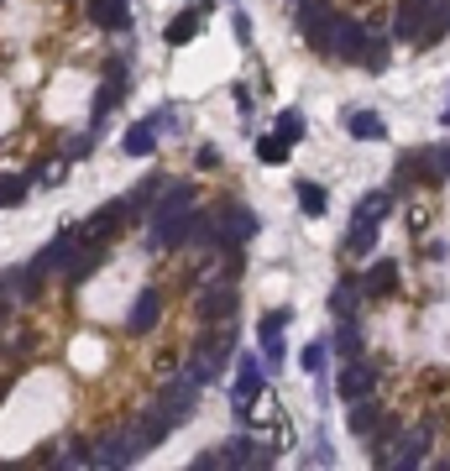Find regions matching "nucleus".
Masks as SVG:
<instances>
[{"mask_svg":"<svg viewBox=\"0 0 450 471\" xmlns=\"http://www.w3.org/2000/svg\"><path fill=\"white\" fill-rule=\"evenodd\" d=\"M366 32H372V26H362L356 16H335V26H330V43H325L320 58H330V64H345V68H362V58H366Z\"/></svg>","mask_w":450,"mask_h":471,"instance_id":"nucleus-6","label":"nucleus"},{"mask_svg":"<svg viewBox=\"0 0 450 471\" xmlns=\"http://www.w3.org/2000/svg\"><path fill=\"white\" fill-rule=\"evenodd\" d=\"M335 351H341L345 362H351V356H362V330H356V320H341V336H335Z\"/></svg>","mask_w":450,"mask_h":471,"instance_id":"nucleus-30","label":"nucleus"},{"mask_svg":"<svg viewBox=\"0 0 450 471\" xmlns=\"http://www.w3.org/2000/svg\"><path fill=\"white\" fill-rule=\"evenodd\" d=\"M294 194H299V205H304V215H309V220H320V215L330 210V194H325L320 184H299Z\"/></svg>","mask_w":450,"mask_h":471,"instance_id":"nucleus-28","label":"nucleus"},{"mask_svg":"<svg viewBox=\"0 0 450 471\" xmlns=\"http://www.w3.org/2000/svg\"><path fill=\"white\" fill-rule=\"evenodd\" d=\"M387 64H393V43H387V32H366L362 68H366V74H387Z\"/></svg>","mask_w":450,"mask_h":471,"instance_id":"nucleus-26","label":"nucleus"},{"mask_svg":"<svg viewBox=\"0 0 450 471\" xmlns=\"http://www.w3.org/2000/svg\"><path fill=\"white\" fill-rule=\"evenodd\" d=\"M85 241H89L85 225H68V231H58V236H53V241L43 246V252L32 257V267L22 273V288H26V294H37V283H43V278H64L68 262L79 257V246H85Z\"/></svg>","mask_w":450,"mask_h":471,"instance_id":"nucleus-2","label":"nucleus"},{"mask_svg":"<svg viewBox=\"0 0 450 471\" xmlns=\"http://www.w3.org/2000/svg\"><path fill=\"white\" fill-rule=\"evenodd\" d=\"M294 5H299V0H294Z\"/></svg>","mask_w":450,"mask_h":471,"instance_id":"nucleus-42","label":"nucleus"},{"mask_svg":"<svg viewBox=\"0 0 450 471\" xmlns=\"http://www.w3.org/2000/svg\"><path fill=\"white\" fill-rule=\"evenodd\" d=\"M194 210H199V189H194V184H163L157 199L147 205V246H152V252H173V246H184Z\"/></svg>","mask_w":450,"mask_h":471,"instance_id":"nucleus-1","label":"nucleus"},{"mask_svg":"<svg viewBox=\"0 0 450 471\" xmlns=\"http://www.w3.org/2000/svg\"><path fill=\"white\" fill-rule=\"evenodd\" d=\"M273 131H278L283 142H288V147H294V142H299L304 131H309V121H304L299 110H283V115H278V126H273Z\"/></svg>","mask_w":450,"mask_h":471,"instance_id":"nucleus-31","label":"nucleus"},{"mask_svg":"<svg viewBox=\"0 0 450 471\" xmlns=\"http://www.w3.org/2000/svg\"><path fill=\"white\" fill-rule=\"evenodd\" d=\"M236 356V330L220 320L215 330H205L199 341H194V356H189V372L199 377V383L210 387V383H220V372H225V362Z\"/></svg>","mask_w":450,"mask_h":471,"instance_id":"nucleus-4","label":"nucleus"},{"mask_svg":"<svg viewBox=\"0 0 450 471\" xmlns=\"http://www.w3.org/2000/svg\"><path fill=\"white\" fill-rule=\"evenodd\" d=\"M414 152H419V178L450 184V147L445 142H429V147H414Z\"/></svg>","mask_w":450,"mask_h":471,"instance_id":"nucleus-21","label":"nucleus"},{"mask_svg":"<svg viewBox=\"0 0 450 471\" xmlns=\"http://www.w3.org/2000/svg\"><path fill=\"white\" fill-rule=\"evenodd\" d=\"M89 22L105 32H131V5L126 0H89Z\"/></svg>","mask_w":450,"mask_h":471,"instance_id":"nucleus-20","label":"nucleus"},{"mask_svg":"<svg viewBox=\"0 0 450 471\" xmlns=\"http://www.w3.org/2000/svg\"><path fill=\"white\" fill-rule=\"evenodd\" d=\"M383 383V372H377V362H366V356H351V362L341 366V398L345 404H356V398H372V387Z\"/></svg>","mask_w":450,"mask_h":471,"instance_id":"nucleus-16","label":"nucleus"},{"mask_svg":"<svg viewBox=\"0 0 450 471\" xmlns=\"http://www.w3.org/2000/svg\"><path fill=\"white\" fill-rule=\"evenodd\" d=\"M231 26H236L241 43H252V22H246V11H236V22H231Z\"/></svg>","mask_w":450,"mask_h":471,"instance_id":"nucleus-39","label":"nucleus"},{"mask_svg":"<svg viewBox=\"0 0 450 471\" xmlns=\"http://www.w3.org/2000/svg\"><path fill=\"white\" fill-rule=\"evenodd\" d=\"M414 178H419V152H404V157H398V168H393V194L414 189Z\"/></svg>","mask_w":450,"mask_h":471,"instance_id":"nucleus-29","label":"nucleus"},{"mask_svg":"<svg viewBox=\"0 0 450 471\" xmlns=\"http://www.w3.org/2000/svg\"><path fill=\"white\" fill-rule=\"evenodd\" d=\"M377 425H383V419H377V404H372V398H356V404H351V435L366 440Z\"/></svg>","mask_w":450,"mask_h":471,"instance_id":"nucleus-27","label":"nucleus"},{"mask_svg":"<svg viewBox=\"0 0 450 471\" xmlns=\"http://www.w3.org/2000/svg\"><path fill=\"white\" fill-rule=\"evenodd\" d=\"M199 22H205V11H199V5H194V11H184V16H173L168 32H163V37H168V47L194 43V37H199Z\"/></svg>","mask_w":450,"mask_h":471,"instance_id":"nucleus-25","label":"nucleus"},{"mask_svg":"<svg viewBox=\"0 0 450 471\" xmlns=\"http://www.w3.org/2000/svg\"><path fill=\"white\" fill-rule=\"evenodd\" d=\"M387 210H393V189H372L356 199V220H351V236H345V257H372Z\"/></svg>","mask_w":450,"mask_h":471,"instance_id":"nucleus-3","label":"nucleus"},{"mask_svg":"<svg viewBox=\"0 0 450 471\" xmlns=\"http://www.w3.org/2000/svg\"><path fill=\"white\" fill-rule=\"evenodd\" d=\"M362 288H366V299H393V294H398V262H393V257H377L372 267H366Z\"/></svg>","mask_w":450,"mask_h":471,"instance_id":"nucleus-18","label":"nucleus"},{"mask_svg":"<svg viewBox=\"0 0 450 471\" xmlns=\"http://www.w3.org/2000/svg\"><path fill=\"white\" fill-rule=\"evenodd\" d=\"M26 184H32V178H16V173H0V210H5V205H22V199H26Z\"/></svg>","mask_w":450,"mask_h":471,"instance_id":"nucleus-32","label":"nucleus"},{"mask_svg":"<svg viewBox=\"0 0 450 471\" xmlns=\"http://www.w3.org/2000/svg\"><path fill=\"white\" fill-rule=\"evenodd\" d=\"M157 320H163V294H157V288H142L136 304H131V315H126V330L131 336H152Z\"/></svg>","mask_w":450,"mask_h":471,"instance_id":"nucleus-17","label":"nucleus"},{"mask_svg":"<svg viewBox=\"0 0 450 471\" xmlns=\"http://www.w3.org/2000/svg\"><path fill=\"white\" fill-rule=\"evenodd\" d=\"M325 356H330V351H325V346H304V372H325Z\"/></svg>","mask_w":450,"mask_h":471,"instance_id":"nucleus-37","label":"nucleus"},{"mask_svg":"<svg viewBox=\"0 0 450 471\" xmlns=\"http://www.w3.org/2000/svg\"><path fill=\"white\" fill-rule=\"evenodd\" d=\"M147 121H152V126H157V131H178V126H184V115H178V110H173V105H163V110H152Z\"/></svg>","mask_w":450,"mask_h":471,"instance_id":"nucleus-35","label":"nucleus"},{"mask_svg":"<svg viewBox=\"0 0 450 471\" xmlns=\"http://www.w3.org/2000/svg\"><path fill=\"white\" fill-rule=\"evenodd\" d=\"M100 262H105V246H100V241H85V246H79V257L68 262L64 283H68V288H79V283H85L89 273H100Z\"/></svg>","mask_w":450,"mask_h":471,"instance_id":"nucleus-22","label":"nucleus"},{"mask_svg":"<svg viewBox=\"0 0 450 471\" xmlns=\"http://www.w3.org/2000/svg\"><path fill=\"white\" fill-rule=\"evenodd\" d=\"M366 304V288H362V278H341L335 288H330V315L335 320H356V309Z\"/></svg>","mask_w":450,"mask_h":471,"instance_id":"nucleus-19","label":"nucleus"},{"mask_svg":"<svg viewBox=\"0 0 450 471\" xmlns=\"http://www.w3.org/2000/svg\"><path fill=\"white\" fill-rule=\"evenodd\" d=\"M5 387H11V383H0V404H5Z\"/></svg>","mask_w":450,"mask_h":471,"instance_id":"nucleus-41","label":"nucleus"},{"mask_svg":"<svg viewBox=\"0 0 450 471\" xmlns=\"http://www.w3.org/2000/svg\"><path fill=\"white\" fill-rule=\"evenodd\" d=\"M252 236H257V215L246 210V205H220V210H215V241H210V252H215V246H220V252H241Z\"/></svg>","mask_w":450,"mask_h":471,"instance_id":"nucleus-7","label":"nucleus"},{"mask_svg":"<svg viewBox=\"0 0 450 471\" xmlns=\"http://www.w3.org/2000/svg\"><path fill=\"white\" fill-rule=\"evenodd\" d=\"M95 142H100V131H95V126H89V131H79V136H68L64 157H89V152H95Z\"/></svg>","mask_w":450,"mask_h":471,"instance_id":"nucleus-34","label":"nucleus"},{"mask_svg":"<svg viewBox=\"0 0 450 471\" xmlns=\"http://www.w3.org/2000/svg\"><path fill=\"white\" fill-rule=\"evenodd\" d=\"M267 387V362H257L252 351L236 362V387H231V408H236V425L252 419V398Z\"/></svg>","mask_w":450,"mask_h":471,"instance_id":"nucleus-10","label":"nucleus"},{"mask_svg":"<svg viewBox=\"0 0 450 471\" xmlns=\"http://www.w3.org/2000/svg\"><path fill=\"white\" fill-rule=\"evenodd\" d=\"M288 5H294V0H288Z\"/></svg>","mask_w":450,"mask_h":471,"instance_id":"nucleus-43","label":"nucleus"},{"mask_svg":"<svg viewBox=\"0 0 450 471\" xmlns=\"http://www.w3.org/2000/svg\"><path fill=\"white\" fill-rule=\"evenodd\" d=\"M283 325H288V309H273V315H262V341L283 336Z\"/></svg>","mask_w":450,"mask_h":471,"instance_id":"nucleus-36","label":"nucleus"},{"mask_svg":"<svg viewBox=\"0 0 450 471\" xmlns=\"http://www.w3.org/2000/svg\"><path fill=\"white\" fill-rule=\"evenodd\" d=\"M126 85H131V64L121 58V53H115V58L105 64V85H100V100H95V121H89L95 131H100V121H105L110 110L126 100Z\"/></svg>","mask_w":450,"mask_h":471,"instance_id":"nucleus-12","label":"nucleus"},{"mask_svg":"<svg viewBox=\"0 0 450 471\" xmlns=\"http://www.w3.org/2000/svg\"><path fill=\"white\" fill-rule=\"evenodd\" d=\"M199 393H205V383H199L189 366H184L178 377H168V383H163V393H157V408L168 414L173 425H184L194 408H199Z\"/></svg>","mask_w":450,"mask_h":471,"instance_id":"nucleus-8","label":"nucleus"},{"mask_svg":"<svg viewBox=\"0 0 450 471\" xmlns=\"http://www.w3.org/2000/svg\"><path fill=\"white\" fill-rule=\"evenodd\" d=\"M267 461H273V450L257 446V440H252L246 429L215 446V466H267Z\"/></svg>","mask_w":450,"mask_h":471,"instance_id":"nucleus-13","label":"nucleus"},{"mask_svg":"<svg viewBox=\"0 0 450 471\" xmlns=\"http://www.w3.org/2000/svg\"><path fill=\"white\" fill-rule=\"evenodd\" d=\"M257 157L262 163H288V142H283L278 131H273V136H257Z\"/></svg>","mask_w":450,"mask_h":471,"instance_id":"nucleus-33","label":"nucleus"},{"mask_svg":"<svg viewBox=\"0 0 450 471\" xmlns=\"http://www.w3.org/2000/svg\"><path fill=\"white\" fill-rule=\"evenodd\" d=\"M121 152H126V157H152V152H157V126H152V121H136V126L121 136Z\"/></svg>","mask_w":450,"mask_h":471,"instance_id":"nucleus-24","label":"nucleus"},{"mask_svg":"<svg viewBox=\"0 0 450 471\" xmlns=\"http://www.w3.org/2000/svg\"><path fill=\"white\" fill-rule=\"evenodd\" d=\"M126 220H131V199H110V205H100V210L85 220V236L100 241V246H110L115 236L126 231Z\"/></svg>","mask_w":450,"mask_h":471,"instance_id":"nucleus-14","label":"nucleus"},{"mask_svg":"<svg viewBox=\"0 0 450 471\" xmlns=\"http://www.w3.org/2000/svg\"><path fill=\"white\" fill-rule=\"evenodd\" d=\"M440 126H450V105H445V115H440Z\"/></svg>","mask_w":450,"mask_h":471,"instance_id":"nucleus-40","label":"nucleus"},{"mask_svg":"<svg viewBox=\"0 0 450 471\" xmlns=\"http://www.w3.org/2000/svg\"><path fill=\"white\" fill-rule=\"evenodd\" d=\"M236 304H241V294H236V283H231V273L225 278H199V294H194V315L205 325H220V320H231L236 315Z\"/></svg>","mask_w":450,"mask_h":471,"instance_id":"nucleus-5","label":"nucleus"},{"mask_svg":"<svg viewBox=\"0 0 450 471\" xmlns=\"http://www.w3.org/2000/svg\"><path fill=\"white\" fill-rule=\"evenodd\" d=\"M194 163H199V168H220V152H215V147H199V152H194Z\"/></svg>","mask_w":450,"mask_h":471,"instance_id":"nucleus-38","label":"nucleus"},{"mask_svg":"<svg viewBox=\"0 0 450 471\" xmlns=\"http://www.w3.org/2000/svg\"><path fill=\"white\" fill-rule=\"evenodd\" d=\"M429 446H435V425H429V419L404 425V429H398V440H393V450H387V466H393V471H414L429 456Z\"/></svg>","mask_w":450,"mask_h":471,"instance_id":"nucleus-9","label":"nucleus"},{"mask_svg":"<svg viewBox=\"0 0 450 471\" xmlns=\"http://www.w3.org/2000/svg\"><path fill=\"white\" fill-rule=\"evenodd\" d=\"M345 131H351L356 142H383V136H387V126H383V115H377V110H351V115H345Z\"/></svg>","mask_w":450,"mask_h":471,"instance_id":"nucleus-23","label":"nucleus"},{"mask_svg":"<svg viewBox=\"0 0 450 471\" xmlns=\"http://www.w3.org/2000/svg\"><path fill=\"white\" fill-rule=\"evenodd\" d=\"M435 11H440V0H398V11H393V37L419 43V32L435 22Z\"/></svg>","mask_w":450,"mask_h":471,"instance_id":"nucleus-15","label":"nucleus"},{"mask_svg":"<svg viewBox=\"0 0 450 471\" xmlns=\"http://www.w3.org/2000/svg\"><path fill=\"white\" fill-rule=\"evenodd\" d=\"M335 5H325V0H299L294 5V22H299L304 32V43L315 47V53H325V43H330V26H335Z\"/></svg>","mask_w":450,"mask_h":471,"instance_id":"nucleus-11","label":"nucleus"}]
</instances>
